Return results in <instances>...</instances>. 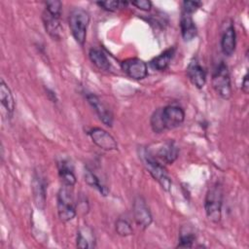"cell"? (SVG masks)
Returning <instances> with one entry per match:
<instances>
[{
	"label": "cell",
	"mask_w": 249,
	"mask_h": 249,
	"mask_svg": "<svg viewBox=\"0 0 249 249\" xmlns=\"http://www.w3.org/2000/svg\"><path fill=\"white\" fill-rule=\"evenodd\" d=\"M123 71L130 78L134 80H142L148 75L147 64L139 58L131 57L122 61L121 63Z\"/></svg>",
	"instance_id": "ba28073f"
},
{
	"label": "cell",
	"mask_w": 249,
	"mask_h": 249,
	"mask_svg": "<svg viewBox=\"0 0 249 249\" xmlns=\"http://www.w3.org/2000/svg\"><path fill=\"white\" fill-rule=\"evenodd\" d=\"M131 5L136 7L139 10L142 11H150L152 8V2L149 0H138V1H132Z\"/></svg>",
	"instance_id": "83f0119b"
},
{
	"label": "cell",
	"mask_w": 249,
	"mask_h": 249,
	"mask_svg": "<svg viewBox=\"0 0 249 249\" xmlns=\"http://www.w3.org/2000/svg\"><path fill=\"white\" fill-rule=\"evenodd\" d=\"M0 99L2 106L5 108L8 115L12 117L15 111V100L10 88L3 79L0 81Z\"/></svg>",
	"instance_id": "e0dca14e"
},
{
	"label": "cell",
	"mask_w": 249,
	"mask_h": 249,
	"mask_svg": "<svg viewBox=\"0 0 249 249\" xmlns=\"http://www.w3.org/2000/svg\"><path fill=\"white\" fill-rule=\"evenodd\" d=\"M89 135L92 142L102 150L114 151L118 149V144L114 137L100 127H92L89 130Z\"/></svg>",
	"instance_id": "9c48e42d"
},
{
	"label": "cell",
	"mask_w": 249,
	"mask_h": 249,
	"mask_svg": "<svg viewBox=\"0 0 249 249\" xmlns=\"http://www.w3.org/2000/svg\"><path fill=\"white\" fill-rule=\"evenodd\" d=\"M116 231L121 236H127L132 234V228L125 219H118L116 222Z\"/></svg>",
	"instance_id": "cb8c5ba5"
},
{
	"label": "cell",
	"mask_w": 249,
	"mask_h": 249,
	"mask_svg": "<svg viewBox=\"0 0 249 249\" xmlns=\"http://www.w3.org/2000/svg\"><path fill=\"white\" fill-rule=\"evenodd\" d=\"M178 155L179 148L173 140L157 144L155 148H148L145 152V156L155 160L162 165L173 163L177 160Z\"/></svg>",
	"instance_id": "277c9868"
},
{
	"label": "cell",
	"mask_w": 249,
	"mask_h": 249,
	"mask_svg": "<svg viewBox=\"0 0 249 249\" xmlns=\"http://www.w3.org/2000/svg\"><path fill=\"white\" fill-rule=\"evenodd\" d=\"M42 20L48 34L53 39L59 40L61 38V31H62L59 18L51 15L48 11L45 10L42 14Z\"/></svg>",
	"instance_id": "5bb4252c"
},
{
	"label": "cell",
	"mask_w": 249,
	"mask_h": 249,
	"mask_svg": "<svg viewBox=\"0 0 249 249\" xmlns=\"http://www.w3.org/2000/svg\"><path fill=\"white\" fill-rule=\"evenodd\" d=\"M180 28H181V35L184 41H192L197 34L196 25L192 18L191 14L182 12L181 18H180Z\"/></svg>",
	"instance_id": "9a60e30c"
},
{
	"label": "cell",
	"mask_w": 249,
	"mask_h": 249,
	"mask_svg": "<svg viewBox=\"0 0 249 249\" xmlns=\"http://www.w3.org/2000/svg\"><path fill=\"white\" fill-rule=\"evenodd\" d=\"M174 52H175L174 48H169V49L165 50L160 55L154 57L151 60V62H150L151 66L154 69L158 70V71L165 70L168 67V65H169V63H170V61H171V59L173 57Z\"/></svg>",
	"instance_id": "ffe728a7"
},
{
	"label": "cell",
	"mask_w": 249,
	"mask_h": 249,
	"mask_svg": "<svg viewBox=\"0 0 249 249\" xmlns=\"http://www.w3.org/2000/svg\"><path fill=\"white\" fill-rule=\"evenodd\" d=\"M86 97L89 105L94 109L95 113L97 114L101 122L107 126H112L113 114L111 110L102 102V100L97 95L93 93H88Z\"/></svg>",
	"instance_id": "8fae6325"
},
{
	"label": "cell",
	"mask_w": 249,
	"mask_h": 249,
	"mask_svg": "<svg viewBox=\"0 0 249 249\" xmlns=\"http://www.w3.org/2000/svg\"><path fill=\"white\" fill-rule=\"evenodd\" d=\"M58 174L63 183V185L68 187H73L76 183V177L73 172V166L68 160H62L57 163Z\"/></svg>",
	"instance_id": "ac0fdd59"
},
{
	"label": "cell",
	"mask_w": 249,
	"mask_h": 249,
	"mask_svg": "<svg viewBox=\"0 0 249 249\" xmlns=\"http://www.w3.org/2000/svg\"><path fill=\"white\" fill-rule=\"evenodd\" d=\"M195 240H196V234L194 231H192L189 228H185V227L181 229L178 247L191 248L193 247Z\"/></svg>",
	"instance_id": "603a6c76"
},
{
	"label": "cell",
	"mask_w": 249,
	"mask_h": 249,
	"mask_svg": "<svg viewBox=\"0 0 249 249\" xmlns=\"http://www.w3.org/2000/svg\"><path fill=\"white\" fill-rule=\"evenodd\" d=\"M46 8L45 10L48 11L51 15L56 17V18H60L61 16V9H62V4L60 1L58 0H53V1H47L45 3Z\"/></svg>",
	"instance_id": "d4e9b609"
},
{
	"label": "cell",
	"mask_w": 249,
	"mask_h": 249,
	"mask_svg": "<svg viewBox=\"0 0 249 249\" xmlns=\"http://www.w3.org/2000/svg\"><path fill=\"white\" fill-rule=\"evenodd\" d=\"M96 4L100 7H102L104 10L109 12H115L119 8H121L122 5L127 4V2H121V1H99L96 2Z\"/></svg>",
	"instance_id": "484cf974"
},
{
	"label": "cell",
	"mask_w": 249,
	"mask_h": 249,
	"mask_svg": "<svg viewBox=\"0 0 249 249\" xmlns=\"http://www.w3.org/2000/svg\"><path fill=\"white\" fill-rule=\"evenodd\" d=\"M185 112L180 106L167 105L154 112L151 117V127L156 133H160L165 129H173L183 124Z\"/></svg>",
	"instance_id": "6da1fadb"
},
{
	"label": "cell",
	"mask_w": 249,
	"mask_h": 249,
	"mask_svg": "<svg viewBox=\"0 0 249 249\" xmlns=\"http://www.w3.org/2000/svg\"><path fill=\"white\" fill-rule=\"evenodd\" d=\"M85 181L87 182L88 185H89L92 188H95L102 196H107L108 194V189L100 182L99 178L89 168L85 169Z\"/></svg>",
	"instance_id": "7402d4cb"
},
{
	"label": "cell",
	"mask_w": 249,
	"mask_h": 249,
	"mask_svg": "<svg viewBox=\"0 0 249 249\" xmlns=\"http://www.w3.org/2000/svg\"><path fill=\"white\" fill-rule=\"evenodd\" d=\"M202 6V3L200 1H190V0H186L183 2V11L185 13L191 14L193 15L195 12H196L198 10V8H200Z\"/></svg>",
	"instance_id": "4316f807"
},
{
	"label": "cell",
	"mask_w": 249,
	"mask_h": 249,
	"mask_svg": "<svg viewBox=\"0 0 249 249\" xmlns=\"http://www.w3.org/2000/svg\"><path fill=\"white\" fill-rule=\"evenodd\" d=\"M241 90L246 94L249 91V82H248V74L247 73L243 77V80L241 83Z\"/></svg>",
	"instance_id": "f1b7e54d"
},
{
	"label": "cell",
	"mask_w": 249,
	"mask_h": 249,
	"mask_svg": "<svg viewBox=\"0 0 249 249\" xmlns=\"http://www.w3.org/2000/svg\"><path fill=\"white\" fill-rule=\"evenodd\" d=\"M133 216H134L135 223L142 230L147 229L153 221L151 212L149 210V207L147 206L146 201L142 196H137L134 199V202H133Z\"/></svg>",
	"instance_id": "30bf717a"
},
{
	"label": "cell",
	"mask_w": 249,
	"mask_h": 249,
	"mask_svg": "<svg viewBox=\"0 0 249 249\" xmlns=\"http://www.w3.org/2000/svg\"><path fill=\"white\" fill-rule=\"evenodd\" d=\"M212 86L216 92L223 99H230L231 96V84L228 66L222 61L217 66L212 76Z\"/></svg>",
	"instance_id": "8992f818"
},
{
	"label": "cell",
	"mask_w": 249,
	"mask_h": 249,
	"mask_svg": "<svg viewBox=\"0 0 249 249\" xmlns=\"http://www.w3.org/2000/svg\"><path fill=\"white\" fill-rule=\"evenodd\" d=\"M144 163L149 171V173L152 175V177L159 182V184L161 186V188L168 192L171 188V180L169 176L166 173V170L164 166L156 161L155 160L147 157L144 155Z\"/></svg>",
	"instance_id": "52a82bcc"
},
{
	"label": "cell",
	"mask_w": 249,
	"mask_h": 249,
	"mask_svg": "<svg viewBox=\"0 0 249 249\" xmlns=\"http://www.w3.org/2000/svg\"><path fill=\"white\" fill-rule=\"evenodd\" d=\"M31 188L36 207L40 210H43L46 205V187L43 179L36 172L33 175Z\"/></svg>",
	"instance_id": "4fadbf2b"
},
{
	"label": "cell",
	"mask_w": 249,
	"mask_h": 249,
	"mask_svg": "<svg viewBox=\"0 0 249 249\" xmlns=\"http://www.w3.org/2000/svg\"><path fill=\"white\" fill-rule=\"evenodd\" d=\"M77 247L92 248L94 247V236L92 231L89 227L80 229L77 231Z\"/></svg>",
	"instance_id": "44dd1931"
},
{
	"label": "cell",
	"mask_w": 249,
	"mask_h": 249,
	"mask_svg": "<svg viewBox=\"0 0 249 249\" xmlns=\"http://www.w3.org/2000/svg\"><path fill=\"white\" fill-rule=\"evenodd\" d=\"M89 23V13L82 8H75L69 15V27L76 42L84 46L87 37V29Z\"/></svg>",
	"instance_id": "3957f363"
},
{
	"label": "cell",
	"mask_w": 249,
	"mask_h": 249,
	"mask_svg": "<svg viewBox=\"0 0 249 249\" xmlns=\"http://www.w3.org/2000/svg\"><path fill=\"white\" fill-rule=\"evenodd\" d=\"M236 45V35L235 30L232 24H230L223 32L222 38H221V49L225 55L231 56L234 50Z\"/></svg>",
	"instance_id": "2e32d148"
},
{
	"label": "cell",
	"mask_w": 249,
	"mask_h": 249,
	"mask_svg": "<svg viewBox=\"0 0 249 249\" xmlns=\"http://www.w3.org/2000/svg\"><path fill=\"white\" fill-rule=\"evenodd\" d=\"M223 203V190L219 183L211 186L205 196L204 209L207 218L213 222L218 223L221 220Z\"/></svg>",
	"instance_id": "7a4b0ae2"
},
{
	"label": "cell",
	"mask_w": 249,
	"mask_h": 249,
	"mask_svg": "<svg viewBox=\"0 0 249 249\" xmlns=\"http://www.w3.org/2000/svg\"><path fill=\"white\" fill-rule=\"evenodd\" d=\"M187 76L190 82L197 89H202L206 83V72L196 58H194L188 65Z\"/></svg>",
	"instance_id": "7c38bea8"
},
{
	"label": "cell",
	"mask_w": 249,
	"mask_h": 249,
	"mask_svg": "<svg viewBox=\"0 0 249 249\" xmlns=\"http://www.w3.org/2000/svg\"><path fill=\"white\" fill-rule=\"evenodd\" d=\"M57 213L62 222L72 220L77 214L72 187L63 185L57 193Z\"/></svg>",
	"instance_id": "5b68a950"
},
{
	"label": "cell",
	"mask_w": 249,
	"mask_h": 249,
	"mask_svg": "<svg viewBox=\"0 0 249 249\" xmlns=\"http://www.w3.org/2000/svg\"><path fill=\"white\" fill-rule=\"evenodd\" d=\"M89 57L93 65H95L99 70L108 71L110 69V61L106 54L97 48H92L89 52Z\"/></svg>",
	"instance_id": "d6986e66"
}]
</instances>
